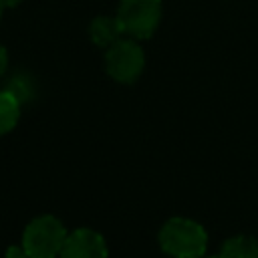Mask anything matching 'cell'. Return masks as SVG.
Returning <instances> with one entry per match:
<instances>
[{"label": "cell", "instance_id": "obj_1", "mask_svg": "<svg viewBox=\"0 0 258 258\" xmlns=\"http://www.w3.org/2000/svg\"><path fill=\"white\" fill-rule=\"evenodd\" d=\"M159 246L173 258H202L208 248V234L202 224L189 218H171L159 232Z\"/></svg>", "mask_w": 258, "mask_h": 258}, {"label": "cell", "instance_id": "obj_2", "mask_svg": "<svg viewBox=\"0 0 258 258\" xmlns=\"http://www.w3.org/2000/svg\"><path fill=\"white\" fill-rule=\"evenodd\" d=\"M67 236L69 234L58 218L38 216L26 226L22 234V248L30 258H56L60 256Z\"/></svg>", "mask_w": 258, "mask_h": 258}, {"label": "cell", "instance_id": "obj_3", "mask_svg": "<svg viewBox=\"0 0 258 258\" xmlns=\"http://www.w3.org/2000/svg\"><path fill=\"white\" fill-rule=\"evenodd\" d=\"M117 18L127 36L135 40L149 38L161 20V0H121Z\"/></svg>", "mask_w": 258, "mask_h": 258}, {"label": "cell", "instance_id": "obj_4", "mask_svg": "<svg viewBox=\"0 0 258 258\" xmlns=\"http://www.w3.org/2000/svg\"><path fill=\"white\" fill-rule=\"evenodd\" d=\"M145 54L143 48L135 42V38H119L107 48L105 69L111 79L117 83H133L143 73Z\"/></svg>", "mask_w": 258, "mask_h": 258}, {"label": "cell", "instance_id": "obj_5", "mask_svg": "<svg viewBox=\"0 0 258 258\" xmlns=\"http://www.w3.org/2000/svg\"><path fill=\"white\" fill-rule=\"evenodd\" d=\"M105 238L89 228H79L67 236L60 258H107Z\"/></svg>", "mask_w": 258, "mask_h": 258}, {"label": "cell", "instance_id": "obj_6", "mask_svg": "<svg viewBox=\"0 0 258 258\" xmlns=\"http://www.w3.org/2000/svg\"><path fill=\"white\" fill-rule=\"evenodd\" d=\"M89 34L93 38V42L97 46H103V48H109L113 42H117L121 38L123 28H121V22L117 16H97L93 22H91V28H89Z\"/></svg>", "mask_w": 258, "mask_h": 258}, {"label": "cell", "instance_id": "obj_7", "mask_svg": "<svg viewBox=\"0 0 258 258\" xmlns=\"http://www.w3.org/2000/svg\"><path fill=\"white\" fill-rule=\"evenodd\" d=\"M220 258H258V240L254 236H234L224 242Z\"/></svg>", "mask_w": 258, "mask_h": 258}, {"label": "cell", "instance_id": "obj_8", "mask_svg": "<svg viewBox=\"0 0 258 258\" xmlns=\"http://www.w3.org/2000/svg\"><path fill=\"white\" fill-rule=\"evenodd\" d=\"M20 117V101L10 91H0V135L12 131Z\"/></svg>", "mask_w": 258, "mask_h": 258}, {"label": "cell", "instance_id": "obj_9", "mask_svg": "<svg viewBox=\"0 0 258 258\" xmlns=\"http://www.w3.org/2000/svg\"><path fill=\"white\" fill-rule=\"evenodd\" d=\"M6 91H10L20 103H22V101H28L30 95H32V89H30V85H28L24 79H14V81L10 83V87H6Z\"/></svg>", "mask_w": 258, "mask_h": 258}, {"label": "cell", "instance_id": "obj_10", "mask_svg": "<svg viewBox=\"0 0 258 258\" xmlns=\"http://www.w3.org/2000/svg\"><path fill=\"white\" fill-rule=\"evenodd\" d=\"M6 67H8V52H6V48L0 44V77L6 73Z\"/></svg>", "mask_w": 258, "mask_h": 258}, {"label": "cell", "instance_id": "obj_11", "mask_svg": "<svg viewBox=\"0 0 258 258\" xmlns=\"http://www.w3.org/2000/svg\"><path fill=\"white\" fill-rule=\"evenodd\" d=\"M22 0H0V6L2 8H14L16 4H20Z\"/></svg>", "mask_w": 258, "mask_h": 258}, {"label": "cell", "instance_id": "obj_12", "mask_svg": "<svg viewBox=\"0 0 258 258\" xmlns=\"http://www.w3.org/2000/svg\"><path fill=\"white\" fill-rule=\"evenodd\" d=\"M0 16H2V6H0Z\"/></svg>", "mask_w": 258, "mask_h": 258}, {"label": "cell", "instance_id": "obj_13", "mask_svg": "<svg viewBox=\"0 0 258 258\" xmlns=\"http://www.w3.org/2000/svg\"><path fill=\"white\" fill-rule=\"evenodd\" d=\"M210 258H218V256H210Z\"/></svg>", "mask_w": 258, "mask_h": 258}]
</instances>
